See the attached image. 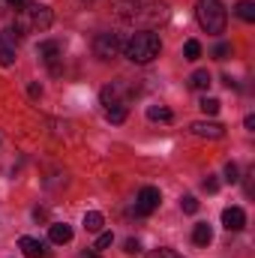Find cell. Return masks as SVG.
<instances>
[{
  "label": "cell",
  "mask_w": 255,
  "mask_h": 258,
  "mask_svg": "<svg viewBox=\"0 0 255 258\" xmlns=\"http://www.w3.org/2000/svg\"><path fill=\"white\" fill-rule=\"evenodd\" d=\"M123 252H126V255H138V252H141V243H138L135 237H129L126 243H123Z\"/></svg>",
  "instance_id": "24"
},
{
  "label": "cell",
  "mask_w": 255,
  "mask_h": 258,
  "mask_svg": "<svg viewBox=\"0 0 255 258\" xmlns=\"http://www.w3.org/2000/svg\"><path fill=\"white\" fill-rule=\"evenodd\" d=\"M147 258H183L180 252H174V249H153Z\"/></svg>",
  "instance_id": "25"
},
{
  "label": "cell",
  "mask_w": 255,
  "mask_h": 258,
  "mask_svg": "<svg viewBox=\"0 0 255 258\" xmlns=\"http://www.w3.org/2000/svg\"><path fill=\"white\" fill-rule=\"evenodd\" d=\"M147 117H150V120H159V123H168L174 114H171V108H165V105H150V108H147Z\"/></svg>",
  "instance_id": "15"
},
{
  "label": "cell",
  "mask_w": 255,
  "mask_h": 258,
  "mask_svg": "<svg viewBox=\"0 0 255 258\" xmlns=\"http://www.w3.org/2000/svg\"><path fill=\"white\" fill-rule=\"evenodd\" d=\"M180 207H183L186 213H195V210H198V201H195V195H186V198L180 201Z\"/></svg>",
  "instance_id": "27"
},
{
  "label": "cell",
  "mask_w": 255,
  "mask_h": 258,
  "mask_svg": "<svg viewBox=\"0 0 255 258\" xmlns=\"http://www.w3.org/2000/svg\"><path fill=\"white\" fill-rule=\"evenodd\" d=\"M159 201H162V195H159L156 186H144V189L138 192V198H135V213H138V216H150V213L159 207Z\"/></svg>",
  "instance_id": "7"
},
{
  "label": "cell",
  "mask_w": 255,
  "mask_h": 258,
  "mask_svg": "<svg viewBox=\"0 0 255 258\" xmlns=\"http://www.w3.org/2000/svg\"><path fill=\"white\" fill-rule=\"evenodd\" d=\"M204 189H207V192H216V189H219V180H216V177H207V180H204Z\"/></svg>",
  "instance_id": "28"
},
{
  "label": "cell",
  "mask_w": 255,
  "mask_h": 258,
  "mask_svg": "<svg viewBox=\"0 0 255 258\" xmlns=\"http://www.w3.org/2000/svg\"><path fill=\"white\" fill-rule=\"evenodd\" d=\"M192 135H198V138H222L225 135V126L222 123H207V120H195L189 123Z\"/></svg>",
  "instance_id": "9"
},
{
  "label": "cell",
  "mask_w": 255,
  "mask_h": 258,
  "mask_svg": "<svg viewBox=\"0 0 255 258\" xmlns=\"http://www.w3.org/2000/svg\"><path fill=\"white\" fill-rule=\"evenodd\" d=\"M18 30H48L51 27V9L45 3H24L21 6V15L15 21Z\"/></svg>",
  "instance_id": "4"
},
{
  "label": "cell",
  "mask_w": 255,
  "mask_h": 258,
  "mask_svg": "<svg viewBox=\"0 0 255 258\" xmlns=\"http://www.w3.org/2000/svg\"><path fill=\"white\" fill-rule=\"evenodd\" d=\"M48 234H51V240H54V243H69V240H72V228H69L66 222H54Z\"/></svg>",
  "instance_id": "13"
},
{
  "label": "cell",
  "mask_w": 255,
  "mask_h": 258,
  "mask_svg": "<svg viewBox=\"0 0 255 258\" xmlns=\"http://www.w3.org/2000/svg\"><path fill=\"white\" fill-rule=\"evenodd\" d=\"M6 3H9V6H15V9H21V6H24L27 0H6Z\"/></svg>",
  "instance_id": "31"
},
{
  "label": "cell",
  "mask_w": 255,
  "mask_h": 258,
  "mask_svg": "<svg viewBox=\"0 0 255 258\" xmlns=\"http://www.w3.org/2000/svg\"><path fill=\"white\" fill-rule=\"evenodd\" d=\"M189 87L192 90H207L210 87V72L207 69H195L189 75Z\"/></svg>",
  "instance_id": "14"
},
{
  "label": "cell",
  "mask_w": 255,
  "mask_h": 258,
  "mask_svg": "<svg viewBox=\"0 0 255 258\" xmlns=\"http://www.w3.org/2000/svg\"><path fill=\"white\" fill-rule=\"evenodd\" d=\"M234 12H237V18H243V21H255V3L252 0H240V3L234 6Z\"/></svg>",
  "instance_id": "17"
},
{
  "label": "cell",
  "mask_w": 255,
  "mask_h": 258,
  "mask_svg": "<svg viewBox=\"0 0 255 258\" xmlns=\"http://www.w3.org/2000/svg\"><path fill=\"white\" fill-rule=\"evenodd\" d=\"M84 3H90V0H84Z\"/></svg>",
  "instance_id": "32"
},
{
  "label": "cell",
  "mask_w": 255,
  "mask_h": 258,
  "mask_svg": "<svg viewBox=\"0 0 255 258\" xmlns=\"http://www.w3.org/2000/svg\"><path fill=\"white\" fill-rule=\"evenodd\" d=\"M225 180H228V183H237V180H240V177H237V165H234V162H228V165H225Z\"/></svg>",
  "instance_id": "26"
},
{
  "label": "cell",
  "mask_w": 255,
  "mask_h": 258,
  "mask_svg": "<svg viewBox=\"0 0 255 258\" xmlns=\"http://www.w3.org/2000/svg\"><path fill=\"white\" fill-rule=\"evenodd\" d=\"M192 240H195L198 246H207V243L213 240V231H210V225H207V222H198V225L192 228Z\"/></svg>",
  "instance_id": "12"
},
{
  "label": "cell",
  "mask_w": 255,
  "mask_h": 258,
  "mask_svg": "<svg viewBox=\"0 0 255 258\" xmlns=\"http://www.w3.org/2000/svg\"><path fill=\"white\" fill-rule=\"evenodd\" d=\"M162 51V42L153 30H138L129 36V42L123 45V54H126L132 63H150L153 57H159Z\"/></svg>",
  "instance_id": "2"
},
{
  "label": "cell",
  "mask_w": 255,
  "mask_h": 258,
  "mask_svg": "<svg viewBox=\"0 0 255 258\" xmlns=\"http://www.w3.org/2000/svg\"><path fill=\"white\" fill-rule=\"evenodd\" d=\"M39 93H42V87H39V84H30V96H33V99H36V96H39Z\"/></svg>",
  "instance_id": "29"
},
{
  "label": "cell",
  "mask_w": 255,
  "mask_h": 258,
  "mask_svg": "<svg viewBox=\"0 0 255 258\" xmlns=\"http://www.w3.org/2000/svg\"><path fill=\"white\" fill-rule=\"evenodd\" d=\"M93 51H96L99 60H111V57H117L123 51V42H120L117 33H99L93 39Z\"/></svg>",
  "instance_id": "5"
},
{
  "label": "cell",
  "mask_w": 255,
  "mask_h": 258,
  "mask_svg": "<svg viewBox=\"0 0 255 258\" xmlns=\"http://www.w3.org/2000/svg\"><path fill=\"white\" fill-rule=\"evenodd\" d=\"M219 105H222V102H219V99H213V96H204V99L198 102V108H201L204 114H219Z\"/></svg>",
  "instance_id": "18"
},
{
  "label": "cell",
  "mask_w": 255,
  "mask_h": 258,
  "mask_svg": "<svg viewBox=\"0 0 255 258\" xmlns=\"http://www.w3.org/2000/svg\"><path fill=\"white\" fill-rule=\"evenodd\" d=\"M102 225H105L102 213H96V210L84 213V228H87V231H102Z\"/></svg>",
  "instance_id": "16"
},
{
  "label": "cell",
  "mask_w": 255,
  "mask_h": 258,
  "mask_svg": "<svg viewBox=\"0 0 255 258\" xmlns=\"http://www.w3.org/2000/svg\"><path fill=\"white\" fill-rule=\"evenodd\" d=\"M18 246H21V252L27 258H48L51 252H48V246L42 243V240H36V237H21L18 240Z\"/></svg>",
  "instance_id": "8"
},
{
  "label": "cell",
  "mask_w": 255,
  "mask_h": 258,
  "mask_svg": "<svg viewBox=\"0 0 255 258\" xmlns=\"http://www.w3.org/2000/svg\"><path fill=\"white\" fill-rule=\"evenodd\" d=\"M111 240H114V234H111V231H102V234L96 237V243H93V252H102V249H108V246H111Z\"/></svg>",
  "instance_id": "21"
},
{
  "label": "cell",
  "mask_w": 255,
  "mask_h": 258,
  "mask_svg": "<svg viewBox=\"0 0 255 258\" xmlns=\"http://www.w3.org/2000/svg\"><path fill=\"white\" fill-rule=\"evenodd\" d=\"M222 225H225L228 231H240V228L246 225V213H243L240 207H225V210H222Z\"/></svg>",
  "instance_id": "10"
},
{
  "label": "cell",
  "mask_w": 255,
  "mask_h": 258,
  "mask_svg": "<svg viewBox=\"0 0 255 258\" xmlns=\"http://www.w3.org/2000/svg\"><path fill=\"white\" fill-rule=\"evenodd\" d=\"M111 12L135 27H153L165 18V3L162 0H111Z\"/></svg>",
  "instance_id": "1"
},
{
  "label": "cell",
  "mask_w": 255,
  "mask_h": 258,
  "mask_svg": "<svg viewBox=\"0 0 255 258\" xmlns=\"http://www.w3.org/2000/svg\"><path fill=\"white\" fill-rule=\"evenodd\" d=\"M15 63V51L12 48H0V66H12Z\"/></svg>",
  "instance_id": "23"
},
{
  "label": "cell",
  "mask_w": 255,
  "mask_h": 258,
  "mask_svg": "<svg viewBox=\"0 0 255 258\" xmlns=\"http://www.w3.org/2000/svg\"><path fill=\"white\" fill-rule=\"evenodd\" d=\"M39 57H42V63L48 66L51 75H60L63 72V48H60V42H54V39L39 42Z\"/></svg>",
  "instance_id": "6"
},
{
  "label": "cell",
  "mask_w": 255,
  "mask_h": 258,
  "mask_svg": "<svg viewBox=\"0 0 255 258\" xmlns=\"http://www.w3.org/2000/svg\"><path fill=\"white\" fill-rule=\"evenodd\" d=\"M18 42H21V30L18 27H3L0 30V48H12L15 51Z\"/></svg>",
  "instance_id": "11"
},
{
  "label": "cell",
  "mask_w": 255,
  "mask_h": 258,
  "mask_svg": "<svg viewBox=\"0 0 255 258\" xmlns=\"http://www.w3.org/2000/svg\"><path fill=\"white\" fill-rule=\"evenodd\" d=\"M183 57H186V60H198V57H201V42H198V39H189V42L183 45Z\"/></svg>",
  "instance_id": "19"
},
{
  "label": "cell",
  "mask_w": 255,
  "mask_h": 258,
  "mask_svg": "<svg viewBox=\"0 0 255 258\" xmlns=\"http://www.w3.org/2000/svg\"><path fill=\"white\" fill-rule=\"evenodd\" d=\"M243 126L249 129V132H252V129H255V117H252V114H249V117H246V120H243Z\"/></svg>",
  "instance_id": "30"
},
{
  "label": "cell",
  "mask_w": 255,
  "mask_h": 258,
  "mask_svg": "<svg viewBox=\"0 0 255 258\" xmlns=\"http://www.w3.org/2000/svg\"><path fill=\"white\" fill-rule=\"evenodd\" d=\"M195 18H198L201 30H207L210 36L225 33L228 12L222 9V3H219V0H198V6H195Z\"/></svg>",
  "instance_id": "3"
},
{
  "label": "cell",
  "mask_w": 255,
  "mask_h": 258,
  "mask_svg": "<svg viewBox=\"0 0 255 258\" xmlns=\"http://www.w3.org/2000/svg\"><path fill=\"white\" fill-rule=\"evenodd\" d=\"M228 54H231V45H228V42H219V45L213 48V57H216V60H225Z\"/></svg>",
  "instance_id": "22"
},
{
  "label": "cell",
  "mask_w": 255,
  "mask_h": 258,
  "mask_svg": "<svg viewBox=\"0 0 255 258\" xmlns=\"http://www.w3.org/2000/svg\"><path fill=\"white\" fill-rule=\"evenodd\" d=\"M105 117L111 123H123L126 120V105H117V108H105Z\"/></svg>",
  "instance_id": "20"
}]
</instances>
